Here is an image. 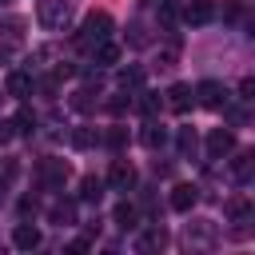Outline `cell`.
Wrapping results in <instances>:
<instances>
[{
  "label": "cell",
  "instance_id": "cell-1",
  "mask_svg": "<svg viewBox=\"0 0 255 255\" xmlns=\"http://www.w3.org/2000/svg\"><path fill=\"white\" fill-rule=\"evenodd\" d=\"M112 28H116V20H112L108 12H88L76 44H80V48H96V44H104V40L112 36Z\"/></svg>",
  "mask_w": 255,
  "mask_h": 255
},
{
  "label": "cell",
  "instance_id": "cell-2",
  "mask_svg": "<svg viewBox=\"0 0 255 255\" xmlns=\"http://www.w3.org/2000/svg\"><path fill=\"white\" fill-rule=\"evenodd\" d=\"M36 20L48 32H64L72 24V0H40L36 4Z\"/></svg>",
  "mask_w": 255,
  "mask_h": 255
},
{
  "label": "cell",
  "instance_id": "cell-3",
  "mask_svg": "<svg viewBox=\"0 0 255 255\" xmlns=\"http://www.w3.org/2000/svg\"><path fill=\"white\" fill-rule=\"evenodd\" d=\"M195 104H203V108H211V112H223V108H227V88H223L219 80H203V84L195 88Z\"/></svg>",
  "mask_w": 255,
  "mask_h": 255
},
{
  "label": "cell",
  "instance_id": "cell-4",
  "mask_svg": "<svg viewBox=\"0 0 255 255\" xmlns=\"http://www.w3.org/2000/svg\"><path fill=\"white\" fill-rule=\"evenodd\" d=\"M231 151H235V131L231 128H211V135H207V159H223Z\"/></svg>",
  "mask_w": 255,
  "mask_h": 255
},
{
  "label": "cell",
  "instance_id": "cell-5",
  "mask_svg": "<svg viewBox=\"0 0 255 255\" xmlns=\"http://www.w3.org/2000/svg\"><path fill=\"white\" fill-rule=\"evenodd\" d=\"M108 187H112V191H131V187H135V167H131L128 159H112V167H108Z\"/></svg>",
  "mask_w": 255,
  "mask_h": 255
},
{
  "label": "cell",
  "instance_id": "cell-6",
  "mask_svg": "<svg viewBox=\"0 0 255 255\" xmlns=\"http://www.w3.org/2000/svg\"><path fill=\"white\" fill-rule=\"evenodd\" d=\"M163 104H167L171 112H187V108L195 104V88H191V84H171V88H167V100H163Z\"/></svg>",
  "mask_w": 255,
  "mask_h": 255
},
{
  "label": "cell",
  "instance_id": "cell-7",
  "mask_svg": "<svg viewBox=\"0 0 255 255\" xmlns=\"http://www.w3.org/2000/svg\"><path fill=\"white\" fill-rule=\"evenodd\" d=\"M195 203H199V187L195 183H175L171 187V207L175 211H191Z\"/></svg>",
  "mask_w": 255,
  "mask_h": 255
},
{
  "label": "cell",
  "instance_id": "cell-8",
  "mask_svg": "<svg viewBox=\"0 0 255 255\" xmlns=\"http://www.w3.org/2000/svg\"><path fill=\"white\" fill-rule=\"evenodd\" d=\"M215 16V0H187L183 4V20L187 24H207Z\"/></svg>",
  "mask_w": 255,
  "mask_h": 255
},
{
  "label": "cell",
  "instance_id": "cell-9",
  "mask_svg": "<svg viewBox=\"0 0 255 255\" xmlns=\"http://www.w3.org/2000/svg\"><path fill=\"white\" fill-rule=\"evenodd\" d=\"M0 40H4V52L20 48V40H24V20H20V16H8V20L0 24Z\"/></svg>",
  "mask_w": 255,
  "mask_h": 255
},
{
  "label": "cell",
  "instance_id": "cell-10",
  "mask_svg": "<svg viewBox=\"0 0 255 255\" xmlns=\"http://www.w3.org/2000/svg\"><path fill=\"white\" fill-rule=\"evenodd\" d=\"M40 179H44L48 187H64V179H68V163H64V159H44V163H40Z\"/></svg>",
  "mask_w": 255,
  "mask_h": 255
},
{
  "label": "cell",
  "instance_id": "cell-11",
  "mask_svg": "<svg viewBox=\"0 0 255 255\" xmlns=\"http://www.w3.org/2000/svg\"><path fill=\"white\" fill-rule=\"evenodd\" d=\"M4 92H8L12 100H24V96H32V76H28V72H8V80H4Z\"/></svg>",
  "mask_w": 255,
  "mask_h": 255
},
{
  "label": "cell",
  "instance_id": "cell-12",
  "mask_svg": "<svg viewBox=\"0 0 255 255\" xmlns=\"http://www.w3.org/2000/svg\"><path fill=\"white\" fill-rule=\"evenodd\" d=\"M12 243H16L20 251H32V247H40V227H32V223H16V231H12Z\"/></svg>",
  "mask_w": 255,
  "mask_h": 255
},
{
  "label": "cell",
  "instance_id": "cell-13",
  "mask_svg": "<svg viewBox=\"0 0 255 255\" xmlns=\"http://www.w3.org/2000/svg\"><path fill=\"white\" fill-rule=\"evenodd\" d=\"M48 219L60 223V227H64V223H76V203H72V199H56V203L48 207Z\"/></svg>",
  "mask_w": 255,
  "mask_h": 255
},
{
  "label": "cell",
  "instance_id": "cell-14",
  "mask_svg": "<svg viewBox=\"0 0 255 255\" xmlns=\"http://www.w3.org/2000/svg\"><path fill=\"white\" fill-rule=\"evenodd\" d=\"M231 175H235L239 183H247V179L255 175V151H239L235 163H231Z\"/></svg>",
  "mask_w": 255,
  "mask_h": 255
},
{
  "label": "cell",
  "instance_id": "cell-15",
  "mask_svg": "<svg viewBox=\"0 0 255 255\" xmlns=\"http://www.w3.org/2000/svg\"><path fill=\"white\" fill-rule=\"evenodd\" d=\"M80 199H84V203H100V199H104V179L84 175V179H80Z\"/></svg>",
  "mask_w": 255,
  "mask_h": 255
},
{
  "label": "cell",
  "instance_id": "cell-16",
  "mask_svg": "<svg viewBox=\"0 0 255 255\" xmlns=\"http://www.w3.org/2000/svg\"><path fill=\"white\" fill-rule=\"evenodd\" d=\"M163 139H167V131L151 120V124H143V131H139V143L143 147H163Z\"/></svg>",
  "mask_w": 255,
  "mask_h": 255
},
{
  "label": "cell",
  "instance_id": "cell-17",
  "mask_svg": "<svg viewBox=\"0 0 255 255\" xmlns=\"http://www.w3.org/2000/svg\"><path fill=\"white\" fill-rule=\"evenodd\" d=\"M135 247H139V251H163V247H167V231H163V227H151Z\"/></svg>",
  "mask_w": 255,
  "mask_h": 255
},
{
  "label": "cell",
  "instance_id": "cell-18",
  "mask_svg": "<svg viewBox=\"0 0 255 255\" xmlns=\"http://www.w3.org/2000/svg\"><path fill=\"white\" fill-rule=\"evenodd\" d=\"M96 104H100V92H92V88H80V92L72 96V108H76V112H92Z\"/></svg>",
  "mask_w": 255,
  "mask_h": 255
},
{
  "label": "cell",
  "instance_id": "cell-19",
  "mask_svg": "<svg viewBox=\"0 0 255 255\" xmlns=\"http://www.w3.org/2000/svg\"><path fill=\"white\" fill-rule=\"evenodd\" d=\"M175 143H179V155H183V159H191V155H195V147H199V139H195V131H191V128H179Z\"/></svg>",
  "mask_w": 255,
  "mask_h": 255
},
{
  "label": "cell",
  "instance_id": "cell-20",
  "mask_svg": "<svg viewBox=\"0 0 255 255\" xmlns=\"http://www.w3.org/2000/svg\"><path fill=\"white\" fill-rule=\"evenodd\" d=\"M112 219H116V227H124V231H128V227H135V223H139V211H135L131 203H120Z\"/></svg>",
  "mask_w": 255,
  "mask_h": 255
},
{
  "label": "cell",
  "instance_id": "cell-21",
  "mask_svg": "<svg viewBox=\"0 0 255 255\" xmlns=\"http://www.w3.org/2000/svg\"><path fill=\"white\" fill-rule=\"evenodd\" d=\"M120 88H124V92H128V88L139 92V88H143V72H139V68H124V72H120Z\"/></svg>",
  "mask_w": 255,
  "mask_h": 255
},
{
  "label": "cell",
  "instance_id": "cell-22",
  "mask_svg": "<svg viewBox=\"0 0 255 255\" xmlns=\"http://www.w3.org/2000/svg\"><path fill=\"white\" fill-rule=\"evenodd\" d=\"M223 211H227V219H247V215H251V203H247L243 195H235V199H227Z\"/></svg>",
  "mask_w": 255,
  "mask_h": 255
},
{
  "label": "cell",
  "instance_id": "cell-23",
  "mask_svg": "<svg viewBox=\"0 0 255 255\" xmlns=\"http://www.w3.org/2000/svg\"><path fill=\"white\" fill-rule=\"evenodd\" d=\"M116 60H120V48H116L112 40L96 44V64H116Z\"/></svg>",
  "mask_w": 255,
  "mask_h": 255
},
{
  "label": "cell",
  "instance_id": "cell-24",
  "mask_svg": "<svg viewBox=\"0 0 255 255\" xmlns=\"http://www.w3.org/2000/svg\"><path fill=\"white\" fill-rule=\"evenodd\" d=\"M72 143L76 147H92V143H100V131L96 128H76L72 131Z\"/></svg>",
  "mask_w": 255,
  "mask_h": 255
},
{
  "label": "cell",
  "instance_id": "cell-25",
  "mask_svg": "<svg viewBox=\"0 0 255 255\" xmlns=\"http://www.w3.org/2000/svg\"><path fill=\"white\" fill-rule=\"evenodd\" d=\"M139 96H143V100H139V112H143V116H155V112L163 108V100H159L155 92H139Z\"/></svg>",
  "mask_w": 255,
  "mask_h": 255
},
{
  "label": "cell",
  "instance_id": "cell-26",
  "mask_svg": "<svg viewBox=\"0 0 255 255\" xmlns=\"http://www.w3.org/2000/svg\"><path fill=\"white\" fill-rule=\"evenodd\" d=\"M175 56H179V40H171V44L159 52V68H171V64H175Z\"/></svg>",
  "mask_w": 255,
  "mask_h": 255
},
{
  "label": "cell",
  "instance_id": "cell-27",
  "mask_svg": "<svg viewBox=\"0 0 255 255\" xmlns=\"http://www.w3.org/2000/svg\"><path fill=\"white\" fill-rule=\"evenodd\" d=\"M128 108H131V96H112V100H108V112H112V116H124Z\"/></svg>",
  "mask_w": 255,
  "mask_h": 255
},
{
  "label": "cell",
  "instance_id": "cell-28",
  "mask_svg": "<svg viewBox=\"0 0 255 255\" xmlns=\"http://www.w3.org/2000/svg\"><path fill=\"white\" fill-rule=\"evenodd\" d=\"M32 128H36V116H32V112L24 108V112L16 116V131H24V135H32Z\"/></svg>",
  "mask_w": 255,
  "mask_h": 255
},
{
  "label": "cell",
  "instance_id": "cell-29",
  "mask_svg": "<svg viewBox=\"0 0 255 255\" xmlns=\"http://www.w3.org/2000/svg\"><path fill=\"white\" fill-rule=\"evenodd\" d=\"M108 143H112V147H124V143H128V128H112V131H108Z\"/></svg>",
  "mask_w": 255,
  "mask_h": 255
},
{
  "label": "cell",
  "instance_id": "cell-30",
  "mask_svg": "<svg viewBox=\"0 0 255 255\" xmlns=\"http://www.w3.org/2000/svg\"><path fill=\"white\" fill-rule=\"evenodd\" d=\"M16 135V120H0V143H12Z\"/></svg>",
  "mask_w": 255,
  "mask_h": 255
},
{
  "label": "cell",
  "instance_id": "cell-31",
  "mask_svg": "<svg viewBox=\"0 0 255 255\" xmlns=\"http://www.w3.org/2000/svg\"><path fill=\"white\" fill-rule=\"evenodd\" d=\"M239 96H243V100H251V104H255V76H247V80H243V84H239Z\"/></svg>",
  "mask_w": 255,
  "mask_h": 255
},
{
  "label": "cell",
  "instance_id": "cell-32",
  "mask_svg": "<svg viewBox=\"0 0 255 255\" xmlns=\"http://www.w3.org/2000/svg\"><path fill=\"white\" fill-rule=\"evenodd\" d=\"M131 44H135V48H139V44H147V32H143L139 24H131Z\"/></svg>",
  "mask_w": 255,
  "mask_h": 255
},
{
  "label": "cell",
  "instance_id": "cell-33",
  "mask_svg": "<svg viewBox=\"0 0 255 255\" xmlns=\"http://www.w3.org/2000/svg\"><path fill=\"white\" fill-rule=\"evenodd\" d=\"M223 16L235 20V16H239V0H227V4H223Z\"/></svg>",
  "mask_w": 255,
  "mask_h": 255
},
{
  "label": "cell",
  "instance_id": "cell-34",
  "mask_svg": "<svg viewBox=\"0 0 255 255\" xmlns=\"http://www.w3.org/2000/svg\"><path fill=\"white\" fill-rule=\"evenodd\" d=\"M4 96H8V92H4ZM4 96H0V100H4Z\"/></svg>",
  "mask_w": 255,
  "mask_h": 255
},
{
  "label": "cell",
  "instance_id": "cell-35",
  "mask_svg": "<svg viewBox=\"0 0 255 255\" xmlns=\"http://www.w3.org/2000/svg\"><path fill=\"white\" fill-rule=\"evenodd\" d=\"M0 4H8V0H0Z\"/></svg>",
  "mask_w": 255,
  "mask_h": 255
}]
</instances>
